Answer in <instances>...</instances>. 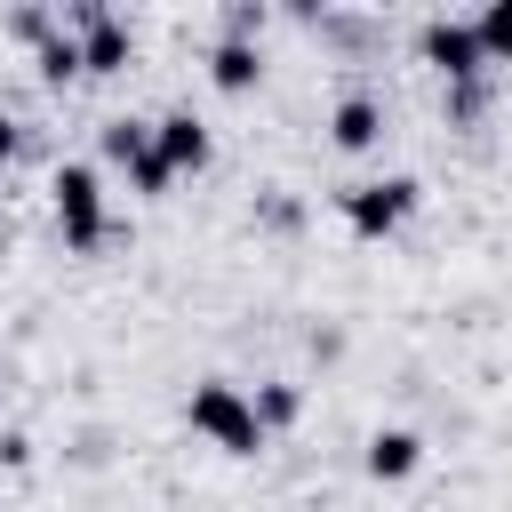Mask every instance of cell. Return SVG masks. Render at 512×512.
<instances>
[{
	"label": "cell",
	"mask_w": 512,
	"mask_h": 512,
	"mask_svg": "<svg viewBox=\"0 0 512 512\" xmlns=\"http://www.w3.org/2000/svg\"><path fill=\"white\" fill-rule=\"evenodd\" d=\"M184 424L208 440V448H224V456H256L272 432L256 424V400L232 384V376H200L192 392H184Z\"/></svg>",
	"instance_id": "cell-1"
},
{
	"label": "cell",
	"mask_w": 512,
	"mask_h": 512,
	"mask_svg": "<svg viewBox=\"0 0 512 512\" xmlns=\"http://www.w3.org/2000/svg\"><path fill=\"white\" fill-rule=\"evenodd\" d=\"M48 216H56V232H64L72 256L104 248L112 216H104V176H96V160H56V168H48Z\"/></svg>",
	"instance_id": "cell-2"
},
{
	"label": "cell",
	"mask_w": 512,
	"mask_h": 512,
	"mask_svg": "<svg viewBox=\"0 0 512 512\" xmlns=\"http://www.w3.org/2000/svg\"><path fill=\"white\" fill-rule=\"evenodd\" d=\"M416 208H424V184H416L408 168H392V176H360V184L336 192V216H344L352 240H392Z\"/></svg>",
	"instance_id": "cell-3"
},
{
	"label": "cell",
	"mask_w": 512,
	"mask_h": 512,
	"mask_svg": "<svg viewBox=\"0 0 512 512\" xmlns=\"http://www.w3.org/2000/svg\"><path fill=\"white\" fill-rule=\"evenodd\" d=\"M64 32L80 40V72H88V80L128 72V56H136V24H128L120 8H104V0H72V8H64Z\"/></svg>",
	"instance_id": "cell-4"
},
{
	"label": "cell",
	"mask_w": 512,
	"mask_h": 512,
	"mask_svg": "<svg viewBox=\"0 0 512 512\" xmlns=\"http://www.w3.org/2000/svg\"><path fill=\"white\" fill-rule=\"evenodd\" d=\"M416 56H424L448 88H464V80H480V72H488V56H480V40H472V16H448V8L416 24Z\"/></svg>",
	"instance_id": "cell-5"
},
{
	"label": "cell",
	"mask_w": 512,
	"mask_h": 512,
	"mask_svg": "<svg viewBox=\"0 0 512 512\" xmlns=\"http://www.w3.org/2000/svg\"><path fill=\"white\" fill-rule=\"evenodd\" d=\"M152 160L168 168V184H176V176H200V168L216 160V136H208V120H200L192 104L160 112V120H152Z\"/></svg>",
	"instance_id": "cell-6"
},
{
	"label": "cell",
	"mask_w": 512,
	"mask_h": 512,
	"mask_svg": "<svg viewBox=\"0 0 512 512\" xmlns=\"http://www.w3.org/2000/svg\"><path fill=\"white\" fill-rule=\"evenodd\" d=\"M328 144L352 152V160L376 152V144H384V96H376V88H344V96L328 104Z\"/></svg>",
	"instance_id": "cell-7"
},
{
	"label": "cell",
	"mask_w": 512,
	"mask_h": 512,
	"mask_svg": "<svg viewBox=\"0 0 512 512\" xmlns=\"http://www.w3.org/2000/svg\"><path fill=\"white\" fill-rule=\"evenodd\" d=\"M416 464H424V432H408V424H376L360 440V472L368 480H416Z\"/></svg>",
	"instance_id": "cell-8"
},
{
	"label": "cell",
	"mask_w": 512,
	"mask_h": 512,
	"mask_svg": "<svg viewBox=\"0 0 512 512\" xmlns=\"http://www.w3.org/2000/svg\"><path fill=\"white\" fill-rule=\"evenodd\" d=\"M256 80H264V48H256V40H216V48H208V88L248 96Z\"/></svg>",
	"instance_id": "cell-9"
},
{
	"label": "cell",
	"mask_w": 512,
	"mask_h": 512,
	"mask_svg": "<svg viewBox=\"0 0 512 512\" xmlns=\"http://www.w3.org/2000/svg\"><path fill=\"white\" fill-rule=\"evenodd\" d=\"M96 152H104L112 168H136V160L152 152V120H136V112H112V120L96 128Z\"/></svg>",
	"instance_id": "cell-10"
},
{
	"label": "cell",
	"mask_w": 512,
	"mask_h": 512,
	"mask_svg": "<svg viewBox=\"0 0 512 512\" xmlns=\"http://www.w3.org/2000/svg\"><path fill=\"white\" fill-rule=\"evenodd\" d=\"M248 400H256V424H264V432H288V424L304 416V384H288V376H264Z\"/></svg>",
	"instance_id": "cell-11"
},
{
	"label": "cell",
	"mask_w": 512,
	"mask_h": 512,
	"mask_svg": "<svg viewBox=\"0 0 512 512\" xmlns=\"http://www.w3.org/2000/svg\"><path fill=\"white\" fill-rule=\"evenodd\" d=\"M32 72H40L48 88H64V80H80V40L64 32V16H56V32H48L40 48H32Z\"/></svg>",
	"instance_id": "cell-12"
},
{
	"label": "cell",
	"mask_w": 512,
	"mask_h": 512,
	"mask_svg": "<svg viewBox=\"0 0 512 512\" xmlns=\"http://www.w3.org/2000/svg\"><path fill=\"white\" fill-rule=\"evenodd\" d=\"M472 40H480L488 64H512V0H488V8L472 16Z\"/></svg>",
	"instance_id": "cell-13"
},
{
	"label": "cell",
	"mask_w": 512,
	"mask_h": 512,
	"mask_svg": "<svg viewBox=\"0 0 512 512\" xmlns=\"http://www.w3.org/2000/svg\"><path fill=\"white\" fill-rule=\"evenodd\" d=\"M216 24H224L216 40H264V24H272V8H264V0H232V8L216 16Z\"/></svg>",
	"instance_id": "cell-14"
},
{
	"label": "cell",
	"mask_w": 512,
	"mask_h": 512,
	"mask_svg": "<svg viewBox=\"0 0 512 512\" xmlns=\"http://www.w3.org/2000/svg\"><path fill=\"white\" fill-rule=\"evenodd\" d=\"M0 464L24 472V464H32V432H0Z\"/></svg>",
	"instance_id": "cell-15"
},
{
	"label": "cell",
	"mask_w": 512,
	"mask_h": 512,
	"mask_svg": "<svg viewBox=\"0 0 512 512\" xmlns=\"http://www.w3.org/2000/svg\"><path fill=\"white\" fill-rule=\"evenodd\" d=\"M8 160H16V120L0 112V176H8Z\"/></svg>",
	"instance_id": "cell-16"
},
{
	"label": "cell",
	"mask_w": 512,
	"mask_h": 512,
	"mask_svg": "<svg viewBox=\"0 0 512 512\" xmlns=\"http://www.w3.org/2000/svg\"><path fill=\"white\" fill-rule=\"evenodd\" d=\"M0 392H8V376H0Z\"/></svg>",
	"instance_id": "cell-17"
}]
</instances>
